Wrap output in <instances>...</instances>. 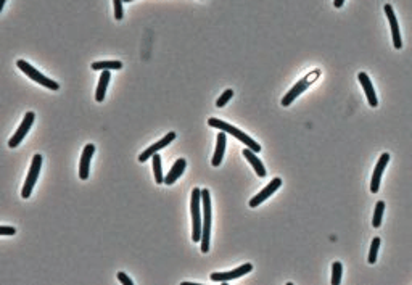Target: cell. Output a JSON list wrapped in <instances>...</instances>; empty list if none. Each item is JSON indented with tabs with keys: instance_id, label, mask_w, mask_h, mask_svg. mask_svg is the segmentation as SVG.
Returning <instances> with one entry per match:
<instances>
[{
	"instance_id": "6da1fadb",
	"label": "cell",
	"mask_w": 412,
	"mask_h": 285,
	"mask_svg": "<svg viewBox=\"0 0 412 285\" xmlns=\"http://www.w3.org/2000/svg\"><path fill=\"white\" fill-rule=\"evenodd\" d=\"M202 190L194 189L192 190V198H190V213H192V240L194 242H202V229H203V221H202Z\"/></svg>"
},
{
	"instance_id": "7a4b0ae2",
	"label": "cell",
	"mask_w": 412,
	"mask_h": 285,
	"mask_svg": "<svg viewBox=\"0 0 412 285\" xmlns=\"http://www.w3.org/2000/svg\"><path fill=\"white\" fill-rule=\"evenodd\" d=\"M208 124L211 127L219 129V131H225L227 134L233 135V137H237L238 140H242L243 144L248 147V148H251L253 152H256V153L261 152V145L258 144V142H255L251 137H248V135H246L243 131H240V129H237L235 126H232V124L225 123V121H222V119H217V118H209L208 119Z\"/></svg>"
},
{
	"instance_id": "3957f363",
	"label": "cell",
	"mask_w": 412,
	"mask_h": 285,
	"mask_svg": "<svg viewBox=\"0 0 412 285\" xmlns=\"http://www.w3.org/2000/svg\"><path fill=\"white\" fill-rule=\"evenodd\" d=\"M202 201H203V229H202V252H209V232H211V196L209 190H202Z\"/></svg>"
},
{
	"instance_id": "277c9868",
	"label": "cell",
	"mask_w": 412,
	"mask_h": 285,
	"mask_svg": "<svg viewBox=\"0 0 412 285\" xmlns=\"http://www.w3.org/2000/svg\"><path fill=\"white\" fill-rule=\"evenodd\" d=\"M16 66L26 74L27 78H31L32 81H36V83H39V84H42L44 87H47V89H50V91H58L60 89V84L58 83H55L53 79H49L47 76H44L42 73H39L36 68L31 66L27 62H24V60H18Z\"/></svg>"
},
{
	"instance_id": "5b68a950",
	"label": "cell",
	"mask_w": 412,
	"mask_h": 285,
	"mask_svg": "<svg viewBox=\"0 0 412 285\" xmlns=\"http://www.w3.org/2000/svg\"><path fill=\"white\" fill-rule=\"evenodd\" d=\"M40 166H42V157L37 153L32 157V163H31V168H29V173L26 176V182L23 186V190H21V196L23 198H29L31 196V192L34 186H36V182L39 179V173H40Z\"/></svg>"
},
{
	"instance_id": "8992f818",
	"label": "cell",
	"mask_w": 412,
	"mask_h": 285,
	"mask_svg": "<svg viewBox=\"0 0 412 285\" xmlns=\"http://www.w3.org/2000/svg\"><path fill=\"white\" fill-rule=\"evenodd\" d=\"M34 118H36V114H34V111H27V113H26V116L23 118V123L19 124L18 131H16L15 135H13V137L8 140V147H10V148H15V147H18L19 144H21L23 139L26 137V134L29 132V129H31V126H32V123H34Z\"/></svg>"
},
{
	"instance_id": "52a82bcc",
	"label": "cell",
	"mask_w": 412,
	"mask_h": 285,
	"mask_svg": "<svg viewBox=\"0 0 412 285\" xmlns=\"http://www.w3.org/2000/svg\"><path fill=\"white\" fill-rule=\"evenodd\" d=\"M251 271H253V264L245 263L240 268L233 269V271H229V273H212L211 274V281L212 282H230L233 279H238V277H242L245 274L251 273Z\"/></svg>"
},
{
	"instance_id": "ba28073f",
	"label": "cell",
	"mask_w": 412,
	"mask_h": 285,
	"mask_svg": "<svg viewBox=\"0 0 412 285\" xmlns=\"http://www.w3.org/2000/svg\"><path fill=\"white\" fill-rule=\"evenodd\" d=\"M280 186H282V179L280 178H276V179H272L269 184H267L261 192L256 195V196H253V198L250 200V206L251 208H258L261 203H263L264 200H267L269 196L276 192L277 189H280Z\"/></svg>"
},
{
	"instance_id": "9c48e42d",
	"label": "cell",
	"mask_w": 412,
	"mask_h": 285,
	"mask_svg": "<svg viewBox=\"0 0 412 285\" xmlns=\"http://www.w3.org/2000/svg\"><path fill=\"white\" fill-rule=\"evenodd\" d=\"M388 161H390V155H388V153H382L380 158H379V161H377L375 169H374V176H372V182H370V192H372V193H377V192H379L382 176H383V171L387 169Z\"/></svg>"
},
{
	"instance_id": "30bf717a",
	"label": "cell",
	"mask_w": 412,
	"mask_h": 285,
	"mask_svg": "<svg viewBox=\"0 0 412 285\" xmlns=\"http://www.w3.org/2000/svg\"><path fill=\"white\" fill-rule=\"evenodd\" d=\"M95 152V145L94 144H87L82 150V157H81V163H79V178L82 181L89 179V173H91V160L92 155Z\"/></svg>"
},
{
	"instance_id": "8fae6325",
	"label": "cell",
	"mask_w": 412,
	"mask_h": 285,
	"mask_svg": "<svg viewBox=\"0 0 412 285\" xmlns=\"http://www.w3.org/2000/svg\"><path fill=\"white\" fill-rule=\"evenodd\" d=\"M309 84H312V83L308 79V76H306L305 79L298 81V83L295 84V86L292 87V89H290V92H287V95L282 98V105H284V106H290V105L293 103V100H297V97H300V95L308 89Z\"/></svg>"
},
{
	"instance_id": "7c38bea8",
	"label": "cell",
	"mask_w": 412,
	"mask_h": 285,
	"mask_svg": "<svg viewBox=\"0 0 412 285\" xmlns=\"http://www.w3.org/2000/svg\"><path fill=\"white\" fill-rule=\"evenodd\" d=\"M385 13H387V18H388L390 26H391V34H393V44H395V49L400 50L401 47H403V40H401L400 24H398L396 15H395V11H393V6H391V5H385Z\"/></svg>"
},
{
	"instance_id": "4fadbf2b",
	"label": "cell",
	"mask_w": 412,
	"mask_h": 285,
	"mask_svg": "<svg viewBox=\"0 0 412 285\" xmlns=\"http://www.w3.org/2000/svg\"><path fill=\"white\" fill-rule=\"evenodd\" d=\"M176 139V132H169L168 135H164V137L160 140V142H156V144H153V145H150L148 148L145 152H142L140 153V157H139V161L140 163H143V161H147L150 157H153V155L158 152V150H161V148H164L166 147L168 144H171V142H173Z\"/></svg>"
},
{
	"instance_id": "5bb4252c",
	"label": "cell",
	"mask_w": 412,
	"mask_h": 285,
	"mask_svg": "<svg viewBox=\"0 0 412 285\" xmlns=\"http://www.w3.org/2000/svg\"><path fill=\"white\" fill-rule=\"evenodd\" d=\"M358 79H359L361 86L364 87V92H366V95H367L369 105L372 106V108H375L377 105H379V101H377V95H375V91H374L372 81L369 79V76H367L366 73H359L358 74Z\"/></svg>"
},
{
	"instance_id": "9a60e30c",
	"label": "cell",
	"mask_w": 412,
	"mask_h": 285,
	"mask_svg": "<svg viewBox=\"0 0 412 285\" xmlns=\"http://www.w3.org/2000/svg\"><path fill=\"white\" fill-rule=\"evenodd\" d=\"M185 166H187V161H185L184 158H179V160H177V161L174 163V165H173V168H171V171L168 173V176L164 178V184H168V186L174 184V182L182 176Z\"/></svg>"
},
{
	"instance_id": "2e32d148",
	"label": "cell",
	"mask_w": 412,
	"mask_h": 285,
	"mask_svg": "<svg viewBox=\"0 0 412 285\" xmlns=\"http://www.w3.org/2000/svg\"><path fill=\"white\" fill-rule=\"evenodd\" d=\"M243 157L250 161V165L255 168V171L256 174L259 176V178H266V169H264V165L261 163V160L256 157V152H253L251 148H243Z\"/></svg>"
},
{
	"instance_id": "e0dca14e",
	"label": "cell",
	"mask_w": 412,
	"mask_h": 285,
	"mask_svg": "<svg viewBox=\"0 0 412 285\" xmlns=\"http://www.w3.org/2000/svg\"><path fill=\"white\" fill-rule=\"evenodd\" d=\"M224 152H225V134L224 132H219L217 134V144H216V150H214V155H212V166H219L222 161V157H224Z\"/></svg>"
},
{
	"instance_id": "ac0fdd59",
	"label": "cell",
	"mask_w": 412,
	"mask_h": 285,
	"mask_svg": "<svg viewBox=\"0 0 412 285\" xmlns=\"http://www.w3.org/2000/svg\"><path fill=\"white\" fill-rule=\"evenodd\" d=\"M109 79H111V73H109V70H103L100 81H99V86H97V92H95V100L97 101H103V98H105V92H106Z\"/></svg>"
},
{
	"instance_id": "d6986e66",
	"label": "cell",
	"mask_w": 412,
	"mask_h": 285,
	"mask_svg": "<svg viewBox=\"0 0 412 285\" xmlns=\"http://www.w3.org/2000/svg\"><path fill=\"white\" fill-rule=\"evenodd\" d=\"M122 63L116 62V60H111V62H95L92 63V70H121Z\"/></svg>"
},
{
	"instance_id": "ffe728a7",
	"label": "cell",
	"mask_w": 412,
	"mask_h": 285,
	"mask_svg": "<svg viewBox=\"0 0 412 285\" xmlns=\"http://www.w3.org/2000/svg\"><path fill=\"white\" fill-rule=\"evenodd\" d=\"M153 171H155V181L156 184H164V176L161 169V158L155 153L153 155Z\"/></svg>"
},
{
	"instance_id": "44dd1931",
	"label": "cell",
	"mask_w": 412,
	"mask_h": 285,
	"mask_svg": "<svg viewBox=\"0 0 412 285\" xmlns=\"http://www.w3.org/2000/svg\"><path fill=\"white\" fill-rule=\"evenodd\" d=\"M383 211H385V203H383V201H377L375 211H374V221H372V226H374L375 229L380 227L382 218H383Z\"/></svg>"
},
{
	"instance_id": "7402d4cb",
	"label": "cell",
	"mask_w": 412,
	"mask_h": 285,
	"mask_svg": "<svg viewBox=\"0 0 412 285\" xmlns=\"http://www.w3.org/2000/svg\"><path fill=\"white\" fill-rule=\"evenodd\" d=\"M341 273H343V266L341 263H333L332 264V284L333 285H338L341 282Z\"/></svg>"
},
{
	"instance_id": "603a6c76",
	"label": "cell",
	"mask_w": 412,
	"mask_h": 285,
	"mask_svg": "<svg viewBox=\"0 0 412 285\" xmlns=\"http://www.w3.org/2000/svg\"><path fill=\"white\" fill-rule=\"evenodd\" d=\"M380 239L379 237H375V239L372 240V245H370V252H369V258H367V261L370 264H374L377 261V252H379V247H380Z\"/></svg>"
},
{
	"instance_id": "cb8c5ba5",
	"label": "cell",
	"mask_w": 412,
	"mask_h": 285,
	"mask_svg": "<svg viewBox=\"0 0 412 285\" xmlns=\"http://www.w3.org/2000/svg\"><path fill=\"white\" fill-rule=\"evenodd\" d=\"M232 97H233V91H232V89H227V91H225V92L221 95V97L217 98V101H216V106H219V108L225 106V105H227V101H229Z\"/></svg>"
},
{
	"instance_id": "d4e9b609",
	"label": "cell",
	"mask_w": 412,
	"mask_h": 285,
	"mask_svg": "<svg viewBox=\"0 0 412 285\" xmlns=\"http://www.w3.org/2000/svg\"><path fill=\"white\" fill-rule=\"evenodd\" d=\"M113 5H114V18L119 21L122 18V0H113Z\"/></svg>"
},
{
	"instance_id": "484cf974",
	"label": "cell",
	"mask_w": 412,
	"mask_h": 285,
	"mask_svg": "<svg viewBox=\"0 0 412 285\" xmlns=\"http://www.w3.org/2000/svg\"><path fill=\"white\" fill-rule=\"evenodd\" d=\"M16 229L11 226H0V235H15Z\"/></svg>"
},
{
	"instance_id": "4316f807",
	"label": "cell",
	"mask_w": 412,
	"mask_h": 285,
	"mask_svg": "<svg viewBox=\"0 0 412 285\" xmlns=\"http://www.w3.org/2000/svg\"><path fill=\"white\" fill-rule=\"evenodd\" d=\"M118 281L124 285H132V281H130L124 273H118Z\"/></svg>"
},
{
	"instance_id": "83f0119b",
	"label": "cell",
	"mask_w": 412,
	"mask_h": 285,
	"mask_svg": "<svg viewBox=\"0 0 412 285\" xmlns=\"http://www.w3.org/2000/svg\"><path fill=\"white\" fill-rule=\"evenodd\" d=\"M343 2H345V0H335V2H333L335 8H340V6L343 5Z\"/></svg>"
},
{
	"instance_id": "f1b7e54d",
	"label": "cell",
	"mask_w": 412,
	"mask_h": 285,
	"mask_svg": "<svg viewBox=\"0 0 412 285\" xmlns=\"http://www.w3.org/2000/svg\"><path fill=\"white\" fill-rule=\"evenodd\" d=\"M5 2H6V0H0V11L3 10V6H5Z\"/></svg>"
},
{
	"instance_id": "f546056e",
	"label": "cell",
	"mask_w": 412,
	"mask_h": 285,
	"mask_svg": "<svg viewBox=\"0 0 412 285\" xmlns=\"http://www.w3.org/2000/svg\"><path fill=\"white\" fill-rule=\"evenodd\" d=\"M122 2H126V3H129V2H132V0H122Z\"/></svg>"
}]
</instances>
